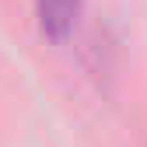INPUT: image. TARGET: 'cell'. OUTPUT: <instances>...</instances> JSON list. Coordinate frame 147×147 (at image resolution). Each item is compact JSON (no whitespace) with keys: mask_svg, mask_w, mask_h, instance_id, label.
Masks as SVG:
<instances>
[{"mask_svg":"<svg viewBox=\"0 0 147 147\" xmlns=\"http://www.w3.org/2000/svg\"><path fill=\"white\" fill-rule=\"evenodd\" d=\"M84 0H35V14H39V25L49 39L63 42L67 35L77 25V14H81Z\"/></svg>","mask_w":147,"mask_h":147,"instance_id":"1","label":"cell"}]
</instances>
